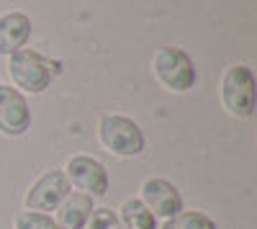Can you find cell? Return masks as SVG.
<instances>
[{"instance_id": "6da1fadb", "label": "cell", "mask_w": 257, "mask_h": 229, "mask_svg": "<svg viewBox=\"0 0 257 229\" xmlns=\"http://www.w3.org/2000/svg\"><path fill=\"white\" fill-rule=\"evenodd\" d=\"M98 139L116 157H137L144 152V134L128 116H103L98 124Z\"/></svg>"}, {"instance_id": "7a4b0ae2", "label": "cell", "mask_w": 257, "mask_h": 229, "mask_svg": "<svg viewBox=\"0 0 257 229\" xmlns=\"http://www.w3.org/2000/svg\"><path fill=\"white\" fill-rule=\"evenodd\" d=\"M8 75L16 82V88H24L26 93H44L52 82V65L47 57H41L34 49H18L8 59Z\"/></svg>"}, {"instance_id": "3957f363", "label": "cell", "mask_w": 257, "mask_h": 229, "mask_svg": "<svg viewBox=\"0 0 257 229\" xmlns=\"http://www.w3.org/2000/svg\"><path fill=\"white\" fill-rule=\"evenodd\" d=\"M155 75L167 90L185 93L196 85V65L193 59L178 47H162L155 54Z\"/></svg>"}, {"instance_id": "277c9868", "label": "cell", "mask_w": 257, "mask_h": 229, "mask_svg": "<svg viewBox=\"0 0 257 229\" xmlns=\"http://www.w3.org/2000/svg\"><path fill=\"white\" fill-rule=\"evenodd\" d=\"M221 100L231 116L249 119L254 113V75L244 65H234L221 80Z\"/></svg>"}, {"instance_id": "5b68a950", "label": "cell", "mask_w": 257, "mask_h": 229, "mask_svg": "<svg viewBox=\"0 0 257 229\" xmlns=\"http://www.w3.org/2000/svg\"><path fill=\"white\" fill-rule=\"evenodd\" d=\"M67 180L70 185L80 188L85 196L90 198H100L108 193V170L103 168V162L88 157V155H77V157H70L67 168Z\"/></svg>"}, {"instance_id": "8992f818", "label": "cell", "mask_w": 257, "mask_h": 229, "mask_svg": "<svg viewBox=\"0 0 257 229\" xmlns=\"http://www.w3.org/2000/svg\"><path fill=\"white\" fill-rule=\"evenodd\" d=\"M70 193V180L62 170H49L41 175L31 188L26 191L24 203L29 206V211H52L57 206L67 198Z\"/></svg>"}, {"instance_id": "52a82bcc", "label": "cell", "mask_w": 257, "mask_h": 229, "mask_svg": "<svg viewBox=\"0 0 257 229\" xmlns=\"http://www.w3.org/2000/svg\"><path fill=\"white\" fill-rule=\"evenodd\" d=\"M31 129V108L24 93L0 85V134L6 137H21Z\"/></svg>"}, {"instance_id": "ba28073f", "label": "cell", "mask_w": 257, "mask_h": 229, "mask_svg": "<svg viewBox=\"0 0 257 229\" xmlns=\"http://www.w3.org/2000/svg\"><path fill=\"white\" fill-rule=\"evenodd\" d=\"M149 211L157 216H175L183 211V198H180V191L175 188L170 180L165 178H149L142 183V198H139Z\"/></svg>"}, {"instance_id": "9c48e42d", "label": "cell", "mask_w": 257, "mask_h": 229, "mask_svg": "<svg viewBox=\"0 0 257 229\" xmlns=\"http://www.w3.org/2000/svg\"><path fill=\"white\" fill-rule=\"evenodd\" d=\"M31 36V18L26 13H3L0 16V54H13L24 49Z\"/></svg>"}, {"instance_id": "30bf717a", "label": "cell", "mask_w": 257, "mask_h": 229, "mask_svg": "<svg viewBox=\"0 0 257 229\" xmlns=\"http://www.w3.org/2000/svg\"><path fill=\"white\" fill-rule=\"evenodd\" d=\"M93 198L85 196V193H67V198H64L59 206H57V229H82L85 224H88L90 214H93Z\"/></svg>"}, {"instance_id": "8fae6325", "label": "cell", "mask_w": 257, "mask_h": 229, "mask_svg": "<svg viewBox=\"0 0 257 229\" xmlns=\"http://www.w3.org/2000/svg\"><path fill=\"white\" fill-rule=\"evenodd\" d=\"M121 224L123 229H157L155 214L147 209L139 198H126L121 203Z\"/></svg>"}, {"instance_id": "7c38bea8", "label": "cell", "mask_w": 257, "mask_h": 229, "mask_svg": "<svg viewBox=\"0 0 257 229\" xmlns=\"http://www.w3.org/2000/svg\"><path fill=\"white\" fill-rule=\"evenodd\" d=\"M162 229H216V221L203 211H180L170 216Z\"/></svg>"}, {"instance_id": "4fadbf2b", "label": "cell", "mask_w": 257, "mask_h": 229, "mask_svg": "<svg viewBox=\"0 0 257 229\" xmlns=\"http://www.w3.org/2000/svg\"><path fill=\"white\" fill-rule=\"evenodd\" d=\"M16 229H57L54 219L41 211H21L16 216Z\"/></svg>"}, {"instance_id": "5bb4252c", "label": "cell", "mask_w": 257, "mask_h": 229, "mask_svg": "<svg viewBox=\"0 0 257 229\" xmlns=\"http://www.w3.org/2000/svg\"><path fill=\"white\" fill-rule=\"evenodd\" d=\"M88 226L90 229H123L121 219L111 211V209H105V206H100V209H93L90 219H88Z\"/></svg>"}]
</instances>
